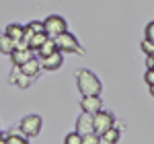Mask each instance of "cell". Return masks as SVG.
Returning a JSON list of instances; mask_svg holds the SVG:
<instances>
[{
	"label": "cell",
	"instance_id": "15",
	"mask_svg": "<svg viewBox=\"0 0 154 144\" xmlns=\"http://www.w3.org/2000/svg\"><path fill=\"white\" fill-rule=\"evenodd\" d=\"M2 138L6 140V144H29V138L25 134H21V136H2Z\"/></svg>",
	"mask_w": 154,
	"mask_h": 144
},
{
	"label": "cell",
	"instance_id": "26",
	"mask_svg": "<svg viewBox=\"0 0 154 144\" xmlns=\"http://www.w3.org/2000/svg\"><path fill=\"white\" fill-rule=\"evenodd\" d=\"M150 95L154 97V84H152V86H150Z\"/></svg>",
	"mask_w": 154,
	"mask_h": 144
},
{
	"label": "cell",
	"instance_id": "29",
	"mask_svg": "<svg viewBox=\"0 0 154 144\" xmlns=\"http://www.w3.org/2000/svg\"><path fill=\"white\" fill-rule=\"evenodd\" d=\"M150 70H154V68H150Z\"/></svg>",
	"mask_w": 154,
	"mask_h": 144
},
{
	"label": "cell",
	"instance_id": "5",
	"mask_svg": "<svg viewBox=\"0 0 154 144\" xmlns=\"http://www.w3.org/2000/svg\"><path fill=\"white\" fill-rule=\"evenodd\" d=\"M93 124H95V134H101L107 132L109 128H113V124H115V117H113V113L111 111H99V113H95L93 115Z\"/></svg>",
	"mask_w": 154,
	"mask_h": 144
},
{
	"label": "cell",
	"instance_id": "3",
	"mask_svg": "<svg viewBox=\"0 0 154 144\" xmlns=\"http://www.w3.org/2000/svg\"><path fill=\"white\" fill-rule=\"evenodd\" d=\"M54 41H56V48H58V52H82L80 49V43H78V39L72 35V33H68V31H64V33H60V35H56L54 37Z\"/></svg>",
	"mask_w": 154,
	"mask_h": 144
},
{
	"label": "cell",
	"instance_id": "1",
	"mask_svg": "<svg viewBox=\"0 0 154 144\" xmlns=\"http://www.w3.org/2000/svg\"><path fill=\"white\" fill-rule=\"evenodd\" d=\"M76 84H78V91L82 93V97L101 95V80L91 70H78V74H76Z\"/></svg>",
	"mask_w": 154,
	"mask_h": 144
},
{
	"label": "cell",
	"instance_id": "20",
	"mask_svg": "<svg viewBox=\"0 0 154 144\" xmlns=\"http://www.w3.org/2000/svg\"><path fill=\"white\" fill-rule=\"evenodd\" d=\"M99 142V134H86V136H82V144H97Z\"/></svg>",
	"mask_w": 154,
	"mask_h": 144
},
{
	"label": "cell",
	"instance_id": "13",
	"mask_svg": "<svg viewBox=\"0 0 154 144\" xmlns=\"http://www.w3.org/2000/svg\"><path fill=\"white\" fill-rule=\"evenodd\" d=\"M0 52H2V54H6V56H11L12 52H14V41H12L6 33H4V35H0Z\"/></svg>",
	"mask_w": 154,
	"mask_h": 144
},
{
	"label": "cell",
	"instance_id": "18",
	"mask_svg": "<svg viewBox=\"0 0 154 144\" xmlns=\"http://www.w3.org/2000/svg\"><path fill=\"white\" fill-rule=\"evenodd\" d=\"M64 144H82V136H80L78 132H70L68 136H66Z\"/></svg>",
	"mask_w": 154,
	"mask_h": 144
},
{
	"label": "cell",
	"instance_id": "11",
	"mask_svg": "<svg viewBox=\"0 0 154 144\" xmlns=\"http://www.w3.org/2000/svg\"><path fill=\"white\" fill-rule=\"evenodd\" d=\"M23 31H25V27L23 25H17V23H12L6 27V35L11 37L12 41H21L23 39Z\"/></svg>",
	"mask_w": 154,
	"mask_h": 144
},
{
	"label": "cell",
	"instance_id": "22",
	"mask_svg": "<svg viewBox=\"0 0 154 144\" xmlns=\"http://www.w3.org/2000/svg\"><path fill=\"white\" fill-rule=\"evenodd\" d=\"M14 83L19 84V86H29V78H27V76H25V74H19V76H17V80H14Z\"/></svg>",
	"mask_w": 154,
	"mask_h": 144
},
{
	"label": "cell",
	"instance_id": "28",
	"mask_svg": "<svg viewBox=\"0 0 154 144\" xmlns=\"http://www.w3.org/2000/svg\"><path fill=\"white\" fill-rule=\"evenodd\" d=\"M0 140H2V134H0Z\"/></svg>",
	"mask_w": 154,
	"mask_h": 144
},
{
	"label": "cell",
	"instance_id": "16",
	"mask_svg": "<svg viewBox=\"0 0 154 144\" xmlns=\"http://www.w3.org/2000/svg\"><path fill=\"white\" fill-rule=\"evenodd\" d=\"M101 136H103V138H107V140H111V142H115V144H117V140H119V130H117V128H109V130H107V132H103Z\"/></svg>",
	"mask_w": 154,
	"mask_h": 144
},
{
	"label": "cell",
	"instance_id": "25",
	"mask_svg": "<svg viewBox=\"0 0 154 144\" xmlns=\"http://www.w3.org/2000/svg\"><path fill=\"white\" fill-rule=\"evenodd\" d=\"M146 66H148V70H150V68H154V60H152V56H148V60H146Z\"/></svg>",
	"mask_w": 154,
	"mask_h": 144
},
{
	"label": "cell",
	"instance_id": "23",
	"mask_svg": "<svg viewBox=\"0 0 154 144\" xmlns=\"http://www.w3.org/2000/svg\"><path fill=\"white\" fill-rule=\"evenodd\" d=\"M144 80L148 83V86H152V84H154V70H146V74H144Z\"/></svg>",
	"mask_w": 154,
	"mask_h": 144
},
{
	"label": "cell",
	"instance_id": "12",
	"mask_svg": "<svg viewBox=\"0 0 154 144\" xmlns=\"http://www.w3.org/2000/svg\"><path fill=\"white\" fill-rule=\"evenodd\" d=\"M54 52H58V48H56V41H54V37H48V39L43 41V45L37 49L39 58H43V56H49V54H54Z\"/></svg>",
	"mask_w": 154,
	"mask_h": 144
},
{
	"label": "cell",
	"instance_id": "6",
	"mask_svg": "<svg viewBox=\"0 0 154 144\" xmlns=\"http://www.w3.org/2000/svg\"><path fill=\"white\" fill-rule=\"evenodd\" d=\"M80 107H82V113L95 115V113H99V111L103 109V103H101L99 95H91V97H82V101H80Z\"/></svg>",
	"mask_w": 154,
	"mask_h": 144
},
{
	"label": "cell",
	"instance_id": "30",
	"mask_svg": "<svg viewBox=\"0 0 154 144\" xmlns=\"http://www.w3.org/2000/svg\"><path fill=\"white\" fill-rule=\"evenodd\" d=\"M152 60H154V56H152Z\"/></svg>",
	"mask_w": 154,
	"mask_h": 144
},
{
	"label": "cell",
	"instance_id": "2",
	"mask_svg": "<svg viewBox=\"0 0 154 144\" xmlns=\"http://www.w3.org/2000/svg\"><path fill=\"white\" fill-rule=\"evenodd\" d=\"M21 132L27 136V138H31V136H37V134L41 132V128H43V120H41V115H37V113H29V115H25L23 120H21Z\"/></svg>",
	"mask_w": 154,
	"mask_h": 144
},
{
	"label": "cell",
	"instance_id": "19",
	"mask_svg": "<svg viewBox=\"0 0 154 144\" xmlns=\"http://www.w3.org/2000/svg\"><path fill=\"white\" fill-rule=\"evenodd\" d=\"M27 27H29L33 33H45V31H43V21H31Z\"/></svg>",
	"mask_w": 154,
	"mask_h": 144
},
{
	"label": "cell",
	"instance_id": "10",
	"mask_svg": "<svg viewBox=\"0 0 154 144\" xmlns=\"http://www.w3.org/2000/svg\"><path fill=\"white\" fill-rule=\"evenodd\" d=\"M12 62H14V66L19 68V66H23L27 60H31L33 58V49H14L11 54Z\"/></svg>",
	"mask_w": 154,
	"mask_h": 144
},
{
	"label": "cell",
	"instance_id": "9",
	"mask_svg": "<svg viewBox=\"0 0 154 144\" xmlns=\"http://www.w3.org/2000/svg\"><path fill=\"white\" fill-rule=\"evenodd\" d=\"M19 70H21V74H25L27 78H33V76H37V74H39V70H41V64H39V60L31 58V60L25 62L23 66H19Z\"/></svg>",
	"mask_w": 154,
	"mask_h": 144
},
{
	"label": "cell",
	"instance_id": "7",
	"mask_svg": "<svg viewBox=\"0 0 154 144\" xmlns=\"http://www.w3.org/2000/svg\"><path fill=\"white\" fill-rule=\"evenodd\" d=\"M39 64H41V68H45V70H58L60 66L64 64L62 52H54V54H49V56L39 58Z\"/></svg>",
	"mask_w": 154,
	"mask_h": 144
},
{
	"label": "cell",
	"instance_id": "17",
	"mask_svg": "<svg viewBox=\"0 0 154 144\" xmlns=\"http://www.w3.org/2000/svg\"><path fill=\"white\" fill-rule=\"evenodd\" d=\"M142 52L146 56H154V41H150V39L144 37L142 39Z\"/></svg>",
	"mask_w": 154,
	"mask_h": 144
},
{
	"label": "cell",
	"instance_id": "27",
	"mask_svg": "<svg viewBox=\"0 0 154 144\" xmlns=\"http://www.w3.org/2000/svg\"><path fill=\"white\" fill-rule=\"evenodd\" d=\"M0 144H6V140H4V138H2V140H0Z\"/></svg>",
	"mask_w": 154,
	"mask_h": 144
},
{
	"label": "cell",
	"instance_id": "4",
	"mask_svg": "<svg viewBox=\"0 0 154 144\" xmlns=\"http://www.w3.org/2000/svg\"><path fill=\"white\" fill-rule=\"evenodd\" d=\"M43 31H45L48 37H56V35H60V33H64V31H68L64 17H60V14L48 17V19L43 21Z\"/></svg>",
	"mask_w": 154,
	"mask_h": 144
},
{
	"label": "cell",
	"instance_id": "21",
	"mask_svg": "<svg viewBox=\"0 0 154 144\" xmlns=\"http://www.w3.org/2000/svg\"><path fill=\"white\" fill-rule=\"evenodd\" d=\"M146 39L154 41V21H152V23H148V25H146Z\"/></svg>",
	"mask_w": 154,
	"mask_h": 144
},
{
	"label": "cell",
	"instance_id": "14",
	"mask_svg": "<svg viewBox=\"0 0 154 144\" xmlns=\"http://www.w3.org/2000/svg\"><path fill=\"white\" fill-rule=\"evenodd\" d=\"M48 39V35L45 33H35V35L31 37V41H29V49H33V52H37V49L43 45V41Z\"/></svg>",
	"mask_w": 154,
	"mask_h": 144
},
{
	"label": "cell",
	"instance_id": "24",
	"mask_svg": "<svg viewBox=\"0 0 154 144\" xmlns=\"http://www.w3.org/2000/svg\"><path fill=\"white\" fill-rule=\"evenodd\" d=\"M97 144H115V142H111V140H107V138H103V136H99V142Z\"/></svg>",
	"mask_w": 154,
	"mask_h": 144
},
{
	"label": "cell",
	"instance_id": "8",
	"mask_svg": "<svg viewBox=\"0 0 154 144\" xmlns=\"http://www.w3.org/2000/svg\"><path fill=\"white\" fill-rule=\"evenodd\" d=\"M76 132L80 134V136H86V134H93V132H95L93 115H88V113L78 115V120H76Z\"/></svg>",
	"mask_w": 154,
	"mask_h": 144
}]
</instances>
